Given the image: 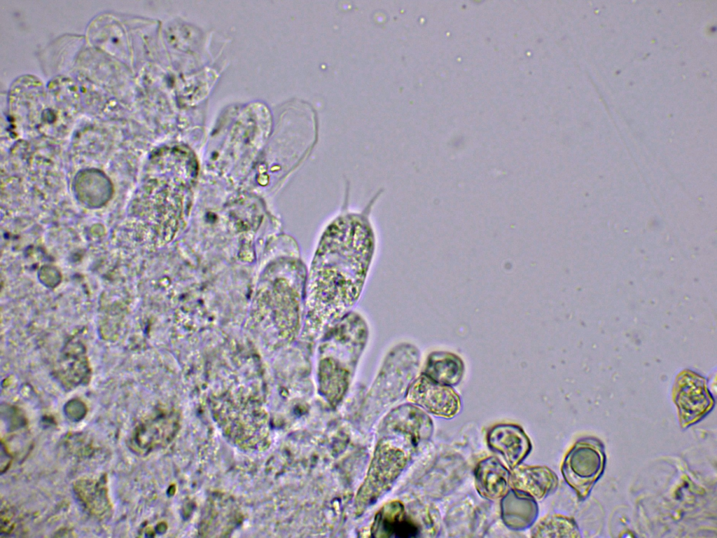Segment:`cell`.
<instances>
[{
    "instance_id": "6da1fadb",
    "label": "cell",
    "mask_w": 717,
    "mask_h": 538,
    "mask_svg": "<svg viewBox=\"0 0 717 538\" xmlns=\"http://www.w3.org/2000/svg\"><path fill=\"white\" fill-rule=\"evenodd\" d=\"M373 249V234L363 218L341 216L327 228L311 267L308 303L311 340L356 301Z\"/></svg>"
},
{
    "instance_id": "7a4b0ae2",
    "label": "cell",
    "mask_w": 717,
    "mask_h": 538,
    "mask_svg": "<svg viewBox=\"0 0 717 538\" xmlns=\"http://www.w3.org/2000/svg\"><path fill=\"white\" fill-rule=\"evenodd\" d=\"M606 463L604 446L595 437L579 439L570 449L562 465L567 484L580 500L585 499L602 475Z\"/></svg>"
},
{
    "instance_id": "3957f363",
    "label": "cell",
    "mask_w": 717,
    "mask_h": 538,
    "mask_svg": "<svg viewBox=\"0 0 717 538\" xmlns=\"http://www.w3.org/2000/svg\"><path fill=\"white\" fill-rule=\"evenodd\" d=\"M402 451L382 445L377 449L368 475L358 492L357 506L375 502L391 484L405 464Z\"/></svg>"
},
{
    "instance_id": "277c9868",
    "label": "cell",
    "mask_w": 717,
    "mask_h": 538,
    "mask_svg": "<svg viewBox=\"0 0 717 538\" xmlns=\"http://www.w3.org/2000/svg\"><path fill=\"white\" fill-rule=\"evenodd\" d=\"M408 399L438 417L452 418L460 410L461 402L449 385L438 382L424 373L411 385Z\"/></svg>"
},
{
    "instance_id": "5b68a950",
    "label": "cell",
    "mask_w": 717,
    "mask_h": 538,
    "mask_svg": "<svg viewBox=\"0 0 717 538\" xmlns=\"http://www.w3.org/2000/svg\"><path fill=\"white\" fill-rule=\"evenodd\" d=\"M676 384L674 400L681 427L686 429L700 421L711 410L713 402L701 380H681Z\"/></svg>"
},
{
    "instance_id": "8992f818",
    "label": "cell",
    "mask_w": 717,
    "mask_h": 538,
    "mask_svg": "<svg viewBox=\"0 0 717 538\" xmlns=\"http://www.w3.org/2000/svg\"><path fill=\"white\" fill-rule=\"evenodd\" d=\"M487 443L500 453L510 469L518 466L529 453L531 444L518 425L500 424L492 427L487 435Z\"/></svg>"
},
{
    "instance_id": "52a82bcc",
    "label": "cell",
    "mask_w": 717,
    "mask_h": 538,
    "mask_svg": "<svg viewBox=\"0 0 717 538\" xmlns=\"http://www.w3.org/2000/svg\"><path fill=\"white\" fill-rule=\"evenodd\" d=\"M512 489L541 500L553 492L558 485L557 475L545 466H517L510 476Z\"/></svg>"
},
{
    "instance_id": "ba28073f",
    "label": "cell",
    "mask_w": 717,
    "mask_h": 538,
    "mask_svg": "<svg viewBox=\"0 0 717 538\" xmlns=\"http://www.w3.org/2000/svg\"><path fill=\"white\" fill-rule=\"evenodd\" d=\"M73 492L78 504L89 516L99 520L111 518L113 508L106 476L98 479H78L73 485Z\"/></svg>"
},
{
    "instance_id": "9c48e42d",
    "label": "cell",
    "mask_w": 717,
    "mask_h": 538,
    "mask_svg": "<svg viewBox=\"0 0 717 538\" xmlns=\"http://www.w3.org/2000/svg\"><path fill=\"white\" fill-rule=\"evenodd\" d=\"M371 532L375 537L408 538L417 536L419 528L398 502L386 504L376 514Z\"/></svg>"
},
{
    "instance_id": "30bf717a",
    "label": "cell",
    "mask_w": 717,
    "mask_h": 538,
    "mask_svg": "<svg viewBox=\"0 0 717 538\" xmlns=\"http://www.w3.org/2000/svg\"><path fill=\"white\" fill-rule=\"evenodd\" d=\"M474 475L476 490L485 499H501L508 491L510 472L494 457L480 461Z\"/></svg>"
},
{
    "instance_id": "8fae6325",
    "label": "cell",
    "mask_w": 717,
    "mask_h": 538,
    "mask_svg": "<svg viewBox=\"0 0 717 538\" xmlns=\"http://www.w3.org/2000/svg\"><path fill=\"white\" fill-rule=\"evenodd\" d=\"M501 499V518L508 527L514 530H523L534 523L538 508L534 497L512 489Z\"/></svg>"
},
{
    "instance_id": "7c38bea8",
    "label": "cell",
    "mask_w": 717,
    "mask_h": 538,
    "mask_svg": "<svg viewBox=\"0 0 717 538\" xmlns=\"http://www.w3.org/2000/svg\"><path fill=\"white\" fill-rule=\"evenodd\" d=\"M463 373V361L457 355L436 352L428 357L424 374L438 382L451 386L461 380Z\"/></svg>"
},
{
    "instance_id": "4fadbf2b",
    "label": "cell",
    "mask_w": 717,
    "mask_h": 538,
    "mask_svg": "<svg viewBox=\"0 0 717 538\" xmlns=\"http://www.w3.org/2000/svg\"><path fill=\"white\" fill-rule=\"evenodd\" d=\"M532 537H578L580 531L576 522L562 515L548 516L531 530Z\"/></svg>"
},
{
    "instance_id": "5bb4252c",
    "label": "cell",
    "mask_w": 717,
    "mask_h": 538,
    "mask_svg": "<svg viewBox=\"0 0 717 538\" xmlns=\"http://www.w3.org/2000/svg\"><path fill=\"white\" fill-rule=\"evenodd\" d=\"M65 414L71 421L78 422L84 418L85 409L83 405H68L65 408Z\"/></svg>"
}]
</instances>
